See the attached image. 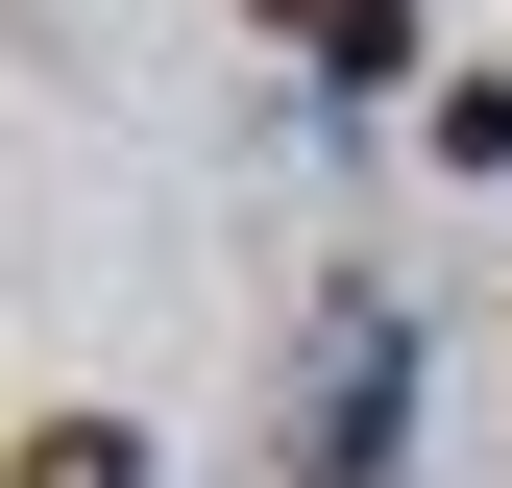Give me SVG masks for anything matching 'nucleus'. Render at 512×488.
I'll use <instances>...</instances> for the list:
<instances>
[{
    "instance_id": "obj_1",
    "label": "nucleus",
    "mask_w": 512,
    "mask_h": 488,
    "mask_svg": "<svg viewBox=\"0 0 512 488\" xmlns=\"http://www.w3.org/2000/svg\"><path fill=\"white\" fill-rule=\"evenodd\" d=\"M391 440H415V342H391V293H342V318H317V415H293V464H317V488H391Z\"/></svg>"
},
{
    "instance_id": "obj_2",
    "label": "nucleus",
    "mask_w": 512,
    "mask_h": 488,
    "mask_svg": "<svg viewBox=\"0 0 512 488\" xmlns=\"http://www.w3.org/2000/svg\"><path fill=\"white\" fill-rule=\"evenodd\" d=\"M269 25H293L342 98H391V74H415V0H269Z\"/></svg>"
},
{
    "instance_id": "obj_3",
    "label": "nucleus",
    "mask_w": 512,
    "mask_h": 488,
    "mask_svg": "<svg viewBox=\"0 0 512 488\" xmlns=\"http://www.w3.org/2000/svg\"><path fill=\"white\" fill-rule=\"evenodd\" d=\"M0 488H147V440H122V415H49V440L0 464Z\"/></svg>"
}]
</instances>
